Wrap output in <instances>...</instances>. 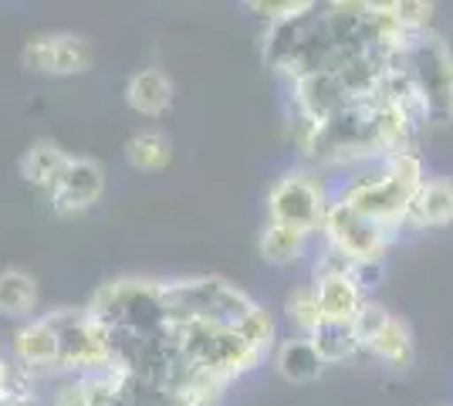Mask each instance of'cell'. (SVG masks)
I'll use <instances>...</instances> for the list:
<instances>
[{
	"label": "cell",
	"instance_id": "6da1fadb",
	"mask_svg": "<svg viewBox=\"0 0 453 406\" xmlns=\"http://www.w3.org/2000/svg\"><path fill=\"white\" fill-rule=\"evenodd\" d=\"M399 65L413 78L416 96L426 109V126L453 122V51L436 31L410 34L399 48Z\"/></svg>",
	"mask_w": 453,
	"mask_h": 406
},
{
	"label": "cell",
	"instance_id": "7a4b0ae2",
	"mask_svg": "<svg viewBox=\"0 0 453 406\" xmlns=\"http://www.w3.org/2000/svg\"><path fill=\"white\" fill-rule=\"evenodd\" d=\"M48 322L58 335V376H92L115 363L112 339L88 309H55Z\"/></svg>",
	"mask_w": 453,
	"mask_h": 406
},
{
	"label": "cell",
	"instance_id": "3957f363",
	"mask_svg": "<svg viewBox=\"0 0 453 406\" xmlns=\"http://www.w3.org/2000/svg\"><path fill=\"white\" fill-rule=\"evenodd\" d=\"M416 190L419 187L399 180L382 163H376L372 173L352 176L339 194H332V200H339L349 211H356L359 217L372 220V224L399 237V231L406 227V211H410V200H413Z\"/></svg>",
	"mask_w": 453,
	"mask_h": 406
},
{
	"label": "cell",
	"instance_id": "277c9868",
	"mask_svg": "<svg viewBox=\"0 0 453 406\" xmlns=\"http://www.w3.org/2000/svg\"><path fill=\"white\" fill-rule=\"evenodd\" d=\"M328 203H332V194L319 176L308 170H288L267 190V220L315 234L325 224Z\"/></svg>",
	"mask_w": 453,
	"mask_h": 406
},
{
	"label": "cell",
	"instance_id": "5b68a950",
	"mask_svg": "<svg viewBox=\"0 0 453 406\" xmlns=\"http://www.w3.org/2000/svg\"><path fill=\"white\" fill-rule=\"evenodd\" d=\"M356 335L359 346L369 359H376L379 366L393 369V372H410L416 363V339L406 318H399L379 302H365L356 315Z\"/></svg>",
	"mask_w": 453,
	"mask_h": 406
},
{
	"label": "cell",
	"instance_id": "8992f818",
	"mask_svg": "<svg viewBox=\"0 0 453 406\" xmlns=\"http://www.w3.org/2000/svg\"><path fill=\"white\" fill-rule=\"evenodd\" d=\"M321 237H325V248H332V251L349 257V261L386 257L389 244L396 241V234H389L386 227H379L372 220L359 217L356 211H349L339 200L328 203L325 224H321Z\"/></svg>",
	"mask_w": 453,
	"mask_h": 406
},
{
	"label": "cell",
	"instance_id": "52a82bcc",
	"mask_svg": "<svg viewBox=\"0 0 453 406\" xmlns=\"http://www.w3.org/2000/svg\"><path fill=\"white\" fill-rule=\"evenodd\" d=\"M20 61L27 72L48 78H72L88 72L95 61L92 44L68 31H55V34H38L20 48Z\"/></svg>",
	"mask_w": 453,
	"mask_h": 406
},
{
	"label": "cell",
	"instance_id": "ba28073f",
	"mask_svg": "<svg viewBox=\"0 0 453 406\" xmlns=\"http://www.w3.org/2000/svg\"><path fill=\"white\" fill-rule=\"evenodd\" d=\"M85 389L88 406H183L163 383L133 376L115 363L102 372L85 376Z\"/></svg>",
	"mask_w": 453,
	"mask_h": 406
},
{
	"label": "cell",
	"instance_id": "9c48e42d",
	"mask_svg": "<svg viewBox=\"0 0 453 406\" xmlns=\"http://www.w3.org/2000/svg\"><path fill=\"white\" fill-rule=\"evenodd\" d=\"M345 268H349V257L335 254L332 248H325V254L315 261V285L311 288L319 298L321 318H328V322H356L362 305L369 302Z\"/></svg>",
	"mask_w": 453,
	"mask_h": 406
},
{
	"label": "cell",
	"instance_id": "30bf717a",
	"mask_svg": "<svg viewBox=\"0 0 453 406\" xmlns=\"http://www.w3.org/2000/svg\"><path fill=\"white\" fill-rule=\"evenodd\" d=\"M105 194V170L102 163L92 159V156H72L65 173L58 176L55 190L48 194V203L51 211L61 217V220H72V217H81L88 213L102 200Z\"/></svg>",
	"mask_w": 453,
	"mask_h": 406
},
{
	"label": "cell",
	"instance_id": "8fae6325",
	"mask_svg": "<svg viewBox=\"0 0 453 406\" xmlns=\"http://www.w3.org/2000/svg\"><path fill=\"white\" fill-rule=\"evenodd\" d=\"M14 363H18L31 379L38 376H58V335L48 322V315H35L20 322L11 335Z\"/></svg>",
	"mask_w": 453,
	"mask_h": 406
},
{
	"label": "cell",
	"instance_id": "7c38bea8",
	"mask_svg": "<svg viewBox=\"0 0 453 406\" xmlns=\"http://www.w3.org/2000/svg\"><path fill=\"white\" fill-rule=\"evenodd\" d=\"M453 224V180L450 176H426L410 200L406 227L416 231H440Z\"/></svg>",
	"mask_w": 453,
	"mask_h": 406
},
{
	"label": "cell",
	"instance_id": "4fadbf2b",
	"mask_svg": "<svg viewBox=\"0 0 453 406\" xmlns=\"http://www.w3.org/2000/svg\"><path fill=\"white\" fill-rule=\"evenodd\" d=\"M176 102V85L163 68H139L126 81V105L146 119H156L170 112Z\"/></svg>",
	"mask_w": 453,
	"mask_h": 406
},
{
	"label": "cell",
	"instance_id": "5bb4252c",
	"mask_svg": "<svg viewBox=\"0 0 453 406\" xmlns=\"http://www.w3.org/2000/svg\"><path fill=\"white\" fill-rule=\"evenodd\" d=\"M68 159H72V153L61 149V142H55V139H35V142L24 149L18 166H20L24 183H31L41 194H51L58 176L65 173V166H68Z\"/></svg>",
	"mask_w": 453,
	"mask_h": 406
},
{
	"label": "cell",
	"instance_id": "9a60e30c",
	"mask_svg": "<svg viewBox=\"0 0 453 406\" xmlns=\"http://www.w3.org/2000/svg\"><path fill=\"white\" fill-rule=\"evenodd\" d=\"M271 359H274L278 376L288 379V383H295V387L315 383L321 372H325V363H321L319 349L311 346V339H308V335L281 339V342L274 346V352H271Z\"/></svg>",
	"mask_w": 453,
	"mask_h": 406
},
{
	"label": "cell",
	"instance_id": "2e32d148",
	"mask_svg": "<svg viewBox=\"0 0 453 406\" xmlns=\"http://www.w3.org/2000/svg\"><path fill=\"white\" fill-rule=\"evenodd\" d=\"M41 305L38 278L24 268H4L0 271V315L4 318H18L27 322L35 318Z\"/></svg>",
	"mask_w": 453,
	"mask_h": 406
},
{
	"label": "cell",
	"instance_id": "e0dca14e",
	"mask_svg": "<svg viewBox=\"0 0 453 406\" xmlns=\"http://www.w3.org/2000/svg\"><path fill=\"white\" fill-rule=\"evenodd\" d=\"M126 163L139 173H159L173 163V139L159 129H142L126 142Z\"/></svg>",
	"mask_w": 453,
	"mask_h": 406
},
{
	"label": "cell",
	"instance_id": "ac0fdd59",
	"mask_svg": "<svg viewBox=\"0 0 453 406\" xmlns=\"http://www.w3.org/2000/svg\"><path fill=\"white\" fill-rule=\"evenodd\" d=\"M308 241H311V234L295 231V227H284V224H271V220H267L261 237H257V251H261V257H265L267 264L284 268V264H295V261L302 257L304 248H308Z\"/></svg>",
	"mask_w": 453,
	"mask_h": 406
},
{
	"label": "cell",
	"instance_id": "d6986e66",
	"mask_svg": "<svg viewBox=\"0 0 453 406\" xmlns=\"http://www.w3.org/2000/svg\"><path fill=\"white\" fill-rule=\"evenodd\" d=\"M308 339H311V346L319 349V356L325 366H335V363H345V359H356V356L362 352L359 335H356V326H352V322H328V318H325Z\"/></svg>",
	"mask_w": 453,
	"mask_h": 406
},
{
	"label": "cell",
	"instance_id": "ffe728a7",
	"mask_svg": "<svg viewBox=\"0 0 453 406\" xmlns=\"http://www.w3.org/2000/svg\"><path fill=\"white\" fill-rule=\"evenodd\" d=\"M284 318L298 329V335H311L319 329L321 322V309H319V298H315V288L311 285H298L284 298Z\"/></svg>",
	"mask_w": 453,
	"mask_h": 406
},
{
	"label": "cell",
	"instance_id": "44dd1931",
	"mask_svg": "<svg viewBox=\"0 0 453 406\" xmlns=\"http://www.w3.org/2000/svg\"><path fill=\"white\" fill-rule=\"evenodd\" d=\"M389 18L396 20V27L403 34H423V31H434V4H423V0H396V4H386Z\"/></svg>",
	"mask_w": 453,
	"mask_h": 406
},
{
	"label": "cell",
	"instance_id": "7402d4cb",
	"mask_svg": "<svg viewBox=\"0 0 453 406\" xmlns=\"http://www.w3.org/2000/svg\"><path fill=\"white\" fill-rule=\"evenodd\" d=\"M315 7H319L315 0H250V4H247V11H254L257 18H265L267 27L298 20V18H304V14H311Z\"/></svg>",
	"mask_w": 453,
	"mask_h": 406
},
{
	"label": "cell",
	"instance_id": "603a6c76",
	"mask_svg": "<svg viewBox=\"0 0 453 406\" xmlns=\"http://www.w3.org/2000/svg\"><path fill=\"white\" fill-rule=\"evenodd\" d=\"M24 400H35V379L18 363H7V356L0 352V406Z\"/></svg>",
	"mask_w": 453,
	"mask_h": 406
},
{
	"label": "cell",
	"instance_id": "cb8c5ba5",
	"mask_svg": "<svg viewBox=\"0 0 453 406\" xmlns=\"http://www.w3.org/2000/svg\"><path fill=\"white\" fill-rule=\"evenodd\" d=\"M349 278L359 285V291L369 298V291H376L386 278V261L382 257H369V261H349Z\"/></svg>",
	"mask_w": 453,
	"mask_h": 406
},
{
	"label": "cell",
	"instance_id": "d4e9b609",
	"mask_svg": "<svg viewBox=\"0 0 453 406\" xmlns=\"http://www.w3.org/2000/svg\"><path fill=\"white\" fill-rule=\"evenodd\" d=\"M436 406H447V403H436Z\"/></svg>",
	"mask_w": 453,
	"mask_h": 406
}]
</instances>
